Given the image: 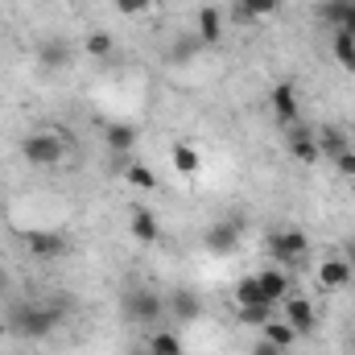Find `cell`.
Returning a JSON list of instances; mask_svg holds the SVG:
<instances>
[{
    "mask_svg": "<svg viewBox=\"0 0 355 355\" xmlns=\"http://www.w3.org/2000/svg\"><path fill=\"white\" fill-rule=\"evenodd\" d=\"M58 318H62V310H54V306H17L8 318V331H17L21 339H46L58 327Z\"/></svg>",
    "mask_w": 355,
    "mask_h": 355,
    "instance_id": "obj_1",
    "label": "cell"
},
{
    "mask_svg": "<svg viewBox=\"0 0 355 355\" xmlns=\"http://www.w3.org/2000/svg\"><path fill=\"white\" fill-rule=\"evenodd\" d=\"M21 153H25V162H29V166L50 170V166H58V162H62L67 145H62L54 132H33V137H25V141H21Z\"/></svg>",
    "mask_w": 355,
    "mask_h": 355,
    "instance_id": "obj_2",
    "label": "cell"
},
{
    "mask_svg": "<svg viewBox=\"0 0 355 355\" xmlns=\"http://www.w3.org/2000/svg\"><path fill=\"white\" fill-rule=\"evenodd\" d=\"M265 244H268V257L277 261V268H281V265H297V261L310 252V240H306V232H297V227L272 232Z\"/></svg>",
    "mask_w": 355,
    "mask_h": 355,
    "instance_id": "obj_3",
    "label": "cell"
},
{
    "mask_svg": "<svg viewBox=\"0 0 355 355\" xmlns=\"http://www.w3.org/2000/svg\"><path fill=\"white\" fill-rule=\"evenodd\" d=\"M240 232H244V219H223V223L207 227L202 244H207V252H215V257H227V252H236V244H240Z\"/></svg>",
    "mask_w": 355,
    "mask_h": 355,
    "instance_id": "obj_4",
    "label": "cell"
},
{
    "mask_svg": "<svg viewBox=\"0 0 355 355\" xmlns=\"http://www.w3.org/2000/svg\"><path fill=\"white\" fill-rule=\"evenodd\" d=\"M124 310H128L132 322H153V318L162 314V297L149 293V289H132V293L124 297Z\"/></svg>",
    "mask_w": 355,
    "mask_h": 355,
    "instance_id": "obj_5",
    "label": "cell"
},
{
    "mask_svg": "<svg viewBox=\"0 0 355 355\" xmlns=\"http://www.w3.org/2000/svg\"><path fill=\"white\" fill-rule=\"evenodd\" d=\"M289 153L297 157V162H306V166H314L322 153H318V141H314V132L306 128V124H289Z\"/></svg>",
    "mask_w": 355,
    "mask_h": 355,
    "instance_id": "obj_6",
    "label": "cell"
},
{
    "mask_svg": "<svg viewBox=\"0 0 355 355\" xmlns=\"http://www.w3.org/2000/svg\"><path fill=\"white\" fill-rule=\"evenodd\" d=\"M272 112H277V124H297V116H302V107H297V91L293 83H277L272 87Z\"/></svg>",
    "mask_w": 355,
    "mask_h": 355,
    "instance_id": "obj_7",
    "label": "cell"
},
{
    "mask_svg": "<svg viewBox=\"0 0 355 355\" xmlns=\"http://www.w3.org/2000/svg\"><path fill=\"white\" fill-rule=\"evenodd\" d=\"M285 322H289L297 335H314V327H318V318H314V306H310L306 297H293V302H285Z\"/></svg>",
    "mask_w": 355,
    "mask_h": 355,
    "instance_id": "obj_8",
    "label": "cell"
},
{
    "mask_svg": "<svg viewBox=\"0 0 355 355\" xmlns=\"http://www.w3.org/2000/svg\"><path fill=\"white\" fill-rule=\"evenodd\" d=\"M352 277H355V268H352V261H347V257H331V261H322V268H318L322 289H343Z\"/></svg>",
    "mask_w": 355,
    "mask_h": 355,
    "instance_id": "obj_9",
    "label": "cell"
},
{
    "mask_svg": "<svg viewBox=\"0 0 355 355\" xmlns=\"http://www.w3.org/2000/svg\"><path fill=\"white\" fill-rule=\"evenodd\" d=\"M257 281H261L265 302H272V306H281V302H285V293H289V277H285L281 268H261V272H257Z\"/></svg>",
    "mask_w": 355,
    "mask_h": 355,
    "instance_id": "obj_10",
    "label": "cell"
},
{
    "mask_svg": "<svg viewBox=\"0 0 355 355\" xmlns=\"http://www.w3.org/2000/svg\"><path fill=\"white\" fill-rule=\"evenodd\" d=\"M128 232H132V240H141V244H157V219H153V211H145V207H137L132 211V223H128Z\"/></svg>",
    "mask_w": 355,
    "mask_h": 355,
    "instance_id": "obj_11",
    "label": "cell"
},
{
    "mask_svg": "<svg viewBox=\"0 0 355 355\" xmlns=\"http://www.w3.org/2000/svg\"><path fill=\"white\" fill-rule=\"evenodd\" d=\"M219 37H223V17H219V8H202V12H198V42H202V46H219Z\"/></svg>",
    "mask_w": 355,
    "mask_h": 355,
    "instance_id": "obj_12",
    "label": "cell"
},
{
    "mask_svg": "<svg viewBox=\"0 0 355 355\" xmlns=\"http://www.w3.org/2000/svg\"><path fill=\"white\" fill-rule=\"evenodd\" d=\"M29 252L33 257H62L67 252V240L58 232H33L29 236Z\"/></svg>",
    "mask_w": 355,
    "mask_h": 355,
    "instance_id": "obj_13",
    "label": "cell"
},
{
    "mask_svg": "<svg viewBox=\"0 0 355 355\" xmlns=\"http://www.w3.org/2000/svg\"><path fill=\"white\" fill-rule=\"evenodd\" d=\"M103 137H107V149H112V153H128L141 132H137V124H107Z\"/></svg>",
    "mask_w": 355,
    "mask_h": 355,
    "instance_id": "obj_14",
    "label": "cell"
},
{
    "mask_svg": "<svg viewBox=\"0 0 355 355\" xmlns=\"http://www.w3.org/2000/svg\"><path fill=\"white\" fill-rule=\"evenodd\" d=\"M314 141H318V153H327V157H339L343 149H352V145H347V137H343L335 124L318 128V132H314Z\"/></svg>",
    "mask_w": 355,
    "mask_h": 355,
    "instance_id": "obj_15",
    "label": "cell"
},
{
    "mask_svg": "<svg viewBox=\"0 0 355 355\" xmlns=\"http://www.w3.org/2000/svg\"><path fill=\"white\" fill-rule=\"evenodd\" d=\"M277 8H281V0H236L240 21H261V17H272Z\"/></svg>",
    "mask_w": 355,
    "mask_h": 355,
    "instance_id": "obj_16",
    "label": "cell"
},
{
    "mask_svg": "<svg viewBox=\"0 0 355 355\" xmlns=\"http://www.w3.org/2000/svg\"><path fill=\"white\" fill-rule=\"evenodd\" d=\"M236 302H240V306H272V302H265V293H261L257 272H252V277H240V285H236Z\"/></svg>",
    "mask_w": 355,
    "mask_h": 355,
    "instance_id": "obj_17",
    "label": "cell"
},
{
    "mask_svg": "<svg viewBox=\"0 0 355 355\" xmlns=\"http://www.w3.org/2000/svg\"><path fill=\"white\" fill-rule=\"evenodd\" d=\"M265 339H268V343H277V347H285V352H289V347H293V339H297V331H293L289 322H281V318L272 314V318L265 322Z\"/></svg>",
    "mask_w": 355,
    "mask_h": 355,
    "instance_id": "obj_18",
    "label": "cell"
},
{
    "mask_svg": "<svg viewBox=\"0 0 355 355\" xmlns=\"http://www.w3.org/2000/svg\"><path fill=\"white\" fill-rule=\"evenodd\" d=\"M170 162H174L178 174H198V153H194V145H186V141H178L174 149H170Z\"/></svg>",
    "mask_w": 355,
    "mask_h": 355,
    "instance_id": "obj_19",
    "label": "cell"
},
{
    "mask_svg": "<svg viewBox=\"0 0 355 355\" xmlns=\"http://www.w3.org/2000/svg\"><path fill=\"white\" fill-rule=\"evenodd\" d=\"M335 62H339L343 71H352V75H355V37L347 33V29H339V33H335Z\"/></svg>",
    "mask_w": 355,
    "mask_h": 355,
    "instance_id": "obj_20",
    "label": "cell"
},
{
    "mask_svg": "<svg viewBox=\"0 0 355 355\" xmlns=\"http://www.w3.org/2000/svg\"><path fill=\"white\" fill-rule=\"evenodd\" d=\"M327 17H331L339 29L352 33L355 29V0H331V4H327Z\"/></svg>",
    "mask_w": 355,
    "mask_h": 355,
    "instance_id": "obj_21",
    "label": "cell"
},
{
    "mask_svg": "<svg viewBox=\"0 0 355 355\" xmlns=\"http://www.w3.org/2000/svg\"><path fill=\"white\" fill-rule=\"evenodd\" d=\"M170 306H174V314H178V318H186V322H190V318H198V310H202V306H198V297H194L190 289H174Z\"/></svg>",
    "mask_w": 355,
    "mask_h": 355,
    "instance_id": "obj_22",
    "label": "cell"
},
{
    "mask_svg": "<svg viewBox=\"0 0 355 355\" xmlns=\"http://www.w3.org/2000/svg\"><path fill=\"white\" fill-rule=\"evenodd\" d=\"M67 58H71V46L67 42H46L42 46V62L46 67H67Z\"/></svg>",
    "mask_w": 355,
    "mask_h": 355,
    "instance_id": "obj_23",
    "label": "cell"
},
{
    "mask_svg": "<svg viewBox=\"0 0 355 355\" xmlns=\"http://www.w3.org/2000/svg\"><path fill=\"white\" fill-rule=\"evenodd\" d=\"M272 314H277V306H240V322H248V327H265Z\"/></svg>",
    "mask_w": 355,
    "mask_h": 355,
    "instance_id": "obj_24",
    "label": "cell"
},
{
    "mask_svg": "<svg viewBox=\"0 0 355 355\" xmlns=\"http://www.w3.org/2000/svg\"><path fill=\"white\" fill-rule=\"evenodd\" d=\"M149 352H153V355H182V343H178V335L162 331V335H153V339H149Z\"/></svg>",
    "mask_w": 355,
    "mask_h": 355,
    "instance_id": "obj_25",
    "label": "cell"
},
{
    "mask_svg": "<svg viewBox=\"0 0 355 355\" xmlns=\"http://www.w3.org/2000/svg\"><path fill=\"white\" fill-rule=\"evenodd\" d=\"M128 182H132L137 190H157V174H153L149 166H132V170H128Z\"/></svg>",
    "mask_w": 355,
    "mask_h": 355,
    "instance_id": "obj_26",
    "label": "cell"
},
{
    "mask_svg": "<svg viewBox=\"0 0 355 355\" xmlns=\"http://www.w3.org/2000/svg\"><path fill=\"white\" fill-rule=\"evenodd\" d=\"M83 50H87L91 58H107L112 54V37L107 33H91L87 42H83Z\"/></svg>",
    "mask_w": 355,
    "mask_h": 355,
    "instance_id": "obj_27",
    "label": "cell"
},
{
    "mask_svg": "<svg viewBox=\"0 0 355 355\" xmlns=\"http://www.w3.org/2000/svg\"><path fill=\"white\" fill-rule=\"evenodd\" d=\"M198 50H202V42H198V33H194V37H182V42H174V58H178V62H186V58H194Z\"/></svg>",
    "mask_w": 355,
    "mask_h": 355,
    "instance_id": "obj_28",
    "label": "cell"
},
{
    "mask_svg": "<svg viewBox=\"0 0 355 355\" xmlns=\"http://www.w3.org/2000/svg\"><path fill=\"white\" fill-rule=\"evenodd\" d=\"M116 8H120L124 17H145V12L153 8V0H116Z\"/></svg>",
    "mask_w": 355,
    "mask_h": 355,
    "instance_id": "obj_29",
    "label": "cell"
},
{
    "mask_svg": "<svg viewBox=\"0 0 355 355\" xmlns=\"http://www.w3.org/2000/svg\"><path fill=\"white\" fill-rule=\"evenodd\" d=\"M335 170L343 178H355V149H343V153L335 157Z\"/></svg>",
    "mask_w": 355,
    "mask_h": 355,
    "instance_id": "obj_30",
    "label": "cell"
},
{
    "mask_svg": "<svg viewBox=\"0 0 355 355\" xmlns=\"http://www.w3.org/2000/svg\"><path fill=\"white\" fill-rule=\"evenodd\" d=\"M252 355H285V347H277V343H257V347H252Z\"/></svg>",
    "mask_w": 355,
    "mask_h": 355,
    "instance_id": "obj_31",
    "label": "cell"
},
{
    "mask_svg": "<svg viewBox=\"0 0 355 355\" xmlns=\"http://www.w3.org/2000/svg\"><path fill=\"white\" fill-rule=\"evenodd\" d=\"M347 261H352V268H355V244H347Z\"/></svg>",
    "mask_w": 355,
    "mask_h": 355,
    "instance_id": "obj_32",
    "label": "cell"
},
{
    "mask_svg": "<svg viewBox=\"0 0 355 355\" xmlns=\"http://www.w3.org/2000/svg\"><path fill=\"white\" fill-rule=\"evenodd\" d=\"M4 289H8V281H4V268H0V293H4Z\"/></svg>",
    "mask_w": 355,
    "mask_h": 355,
    "instance_id": "obj_33",
    "label": "cell"
},
{
    "mask_svg": "<svg viewBox=\"0 0 355 355\" xmlns=\"http://www.w3.org/2000/svg\"><path fill=\"white\" fill-rule=\"evenodd\" d=\"M4 331H8V327H4V322H0V339H4Z\"/></svg>",
    "mask_w": 355,
    "mask_h": 355,
    "instance_id": "obj_34",
    "label": "cell"
},
{
    "mask_svg": "<svg viewBox=\"0 0 355 355\" xmlns=\"http://www.w3.org/2000/svg\"><path fill=\"white\" fill-rule=\"evenodd\" d=\"M352 37H355V29H352Z\"/></svg>",
    "mask_w": 355,
    "mask_h": 355,
    "instance_id": "obj_35",
    "label": "cell"
},
{
    "mask_svg": "<svg viewBox=\"0 0 355 355\" xmlns=\"http://www.w3.org/2000/svg\"><path fill=\"white\" fill-rule=\"evenodd\" d=\"M149 355H153V352H149Z\"/></svg>",
    "mask_w": 355,
    "mask_h": 355,
    "instance_id": "obj_36",
    "label": "cell"
}]
</instances>
